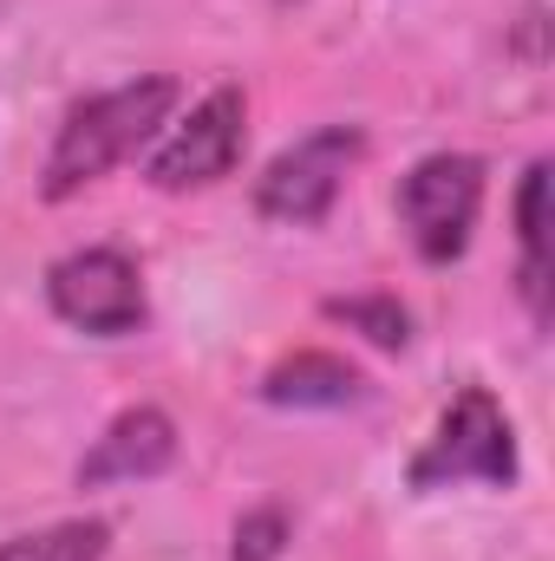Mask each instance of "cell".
Masks as SVG:
<instances>
[{
	"label": "cell",
	"mask_w": 555,
	"mask_h": 561,
	"mask_svg": "<svg viewBox=\"0 0 555 561\" xmlns=\"http://www.w3.org/2000/svg\"><path fill=\"white\" fill-rule=\"evenodd\" d=\"M287 549V516L281 510H256L236 523V561H281Z\"/></svg>",
	"instance_id": "obj_12"
},
{
	"label": "cell",
	"mask_w": 555,
	"mask_h": 561,
	"mask_svg": "<svg viewBox=\"0 0 555 561\" xmlns=\"http://www.w3.org/2000/svg\"><path fill=\"white\" fill-rule=\"evenodd\" d=\"M177 99H183V85L170 72H150V79H125V85L92 92L86 105H72L66 125H59V138H53V150H46L39 196L66 203L79 190H92L99 176H112L125 157H138L150 138H163Z\"/></svg>",
	"instance_id": "obj_1"
},
{
	"label": "cell",
	"mask_w": 555,
	"mask_h": 561,
	"mask_svg": "<svg viewBox=\"0 0 555 561\" xmlns=\"http://www.w3.org/2000/svg\"><path fill=\"white\" fill-rule=\"evenodd\" d=\"M477 209H484V163L471 150H431L399 183V222L412 236L418 262H431V268H444L471 249Z\"/></svg>",
	"instance_id": "obj_3"
},
{
	"label": "cell",
	"mask_w": 555,
	"mask_h": 561,
	"mask_svg": "<svg viewBox=\"0 0 555 561\" xmlns=\"http://www.w3.org/2000/svg\"><path fill=\"white\" fill-rule=\"evenodd\" d=\"M46 307L92 333V340H125L150 320V300H144V275L125 249H72L46 268Z\"/></svg>",
	"instance_id": "obj_6"
},
{
	"label": "cell",
	"mask_w": 555,
	"mask_h": 561,
	"mask_svg": "<svg viewBox=\"0 0 555 561\" xmlns=\"http://www.w3.org/2000/svg\"><path fill=\"white\" fill-rule=\"evenodd\" d=\"M242 150H249V99H242V85H216V92H203L183 118L163 125V138L150 150L144 176H150L163 196L209 190V183H223V176L242 163Z\"/></svg>",
	"instance_id": "obj_4"
},
{
	"label": "cell",
	"mask_w": 555,
	"mask_h": 561,
	"mask_svg": "<svg viewBox=\"0 0 555 561\" xmlns=\"http://www.w3.org/2000/svg\"><path fill=\"white\" fill-rule=\"evenodd\" d=\"M550 163L536 157L517 190V242H523V300L536 320H550Z\"/></svg>",
	"instance_id": "obj_9"
},
{
	"label": "cell",
	"mask_w": 555,
	"mask_h": 561,
	"mask_svg": "<svg viewBox=\"0 0 555 561\" xmlns=\"http://www.w3.org/2000/svg\"><path fill=\"white\" fill-rule=\"evenodd\" d=\"M360 157H366V131L360 125H320V131H307V138L287 144L275 163L256 176V209L269 222H287V229H314L340 203V190H347V176H353Z\"/></svg>",
	"instance_id": "obj_5"
},
{
	"label": "cell",
	"mask_w": 555,
	"mask_h": 561,
	"mask_svg": "<svg viewBox=\"0 0 555 561\" xmlns=\"http://www.w3.org/2000/svg\"><path fill=\"white\" fill-rule=\"evenodd\" d=\"M177 463V424L157 405H132L92 437V450L79 457V490H105V483H150Z\"/></svg>",
	"instance_id": "obj_7"
},
{
	"label": "cell",
	"mask_w": 555,
	"mask_h": 561,
	"mask_svg": "<svg viewBox=\"0 0 555 561\" xmlns=\"http://www.w3.org/2000/svg\"><path fill=\"white\" fill-rule=\"evenodd\" d=\"M327 320H347L360 327L373 346H406L412 340V313L386 294H353V300H327Z\"/></svg>",
	"instance_id": "obj_11"
},
{
	"label": "cell",
	"mask_w": 555,
	"mask_h": 561,
	"mask_svg": "<svg viewBox=\"0 0 555 561\" xmlns=\"http://www.w3.org/2000/svg\"><path fill=\"white\" fill-rule=\"evenodd\" d=\"M262 399L269 405H294V412H340V405L366 399V379L347 359H333V353H294V359L269 366Z\"/></svg>",
	"instance_id": "obj_8"
},
{
	"label": "cell",
	"mask_w": 555,
	"mask_h": 561,
	"mask_svg": "<svg viewBox=\"0 0 555 561\" xmlns=\"http://www.w3.org/2000/svg\"><path fill=\"white\" fill-rule=\"evenodd\" d=\"M406 477H412V490H451V483L510 490L517 483V431L503 419V405L484 386H464Z\"/></svg>",
	"instance_id": "obj_2"
},
{
	"label": "cell",
	"mask_w": 555,
	"mask_h": 561,
	"mask_svg": "<svg viewBox=\"0 0 555 561\" xmlns=\"http://www.w3.org/2000/svg\"><path fill=\"white\" fill-rule=\"evenodd\" d=\"M112 556V523L105 516H72V523H46L26 536H7L0 561H105Z\"/></svg>",
	"instance_id": "obj_10"
}]
</instances>
